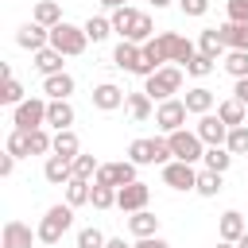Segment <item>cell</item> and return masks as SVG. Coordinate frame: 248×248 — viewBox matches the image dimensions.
I'll list each match as a JSON object with an SVG mask.
<instances>
[{"mask_svg": "<svg viewBox=\"0 0 248 248\" xmlns=\"http://www.w3.org/2000/svg\"><path fill=\"white\" fill-rule=\"evenodd\" d=\"M128 159L136 163V167H167L170 159H174V151H170V140L167 136H155V140H132L128 143Z\"/></svg>", "mask_w": 248, "mask_h": 248, "instance_id": "1", "label": "cell"}, {"mask_svg": "<svg viewBox=\"0 0 248 248\" xmlns=\"http://www.w3.org/2000/svg\"><path fill=\"white\" fill-rule=\"evenodd\" d=\"M70 225H74V205L70 202H58V205H50L46 213H43V221H39V240L43 244H58L66 232H70Z\"/></svg>", "mask_w": 248, "mask_h": 248, "instance_id": "2", "label": "cell"}, {"mask_svg": "<svg viewBox=\"0 0 248 248\" xmlns=\"http://www.w3.org/2000/svg\"><path fill=\"white\" fill-rule=\"evenodd\" d=\"M182 66H174V62H167V66H159L151 78H143V93L151 97V101H167V97H174L178 89H182Z\"/></svg>", "mask_w": 248, "mask_h": 248, "instance_id": "3", "label": "cell"}, {"mask_svg": "<svg viewBox=\"0 0 248 248\" xmlns=\"http://www.w3.org/2000/svg\"><path fill=\"white\" fill-rule=\"evenodd\" d=\"M50 46H54V50H62L66 58H74V54H85L89 35H85V27H78V23L62 19V23H54V27H50Z\"/></svg>", "mask_w": 248, "mask_h": 248, "instance_id": "4", "label": "cell"}, {"mask_svg": "<svg viewBox=\"0 0 248 248\" xmlns=\"http://www.w3.org/2000/svg\"><path fill=\"white\" fill-rule=\"evenodd\" d=\"M46 108H50V97H27L12 108V124L23 128V132H35L46 124Z\"/></svg>", "mask_w": 248, "mask_h": 248, "instance_id": "5", "label": "cell"}, {"mask_svg": "<svg viewBox=\"0 0 248 248\" xmlns=\"http://www.w3.org/2000/svg\"><path fill=\"white\" fill-rule=\"evenodd\" d=\"M167 140H170V151H174V159H182V163H202V155H205V143H202V136H198L194 128H178V132H170Z\"/></svg>", "mask_w": 248, "mask_h": 248, "instance_id": "6", "label": "cell"}, {"mask_svg": "<svg viewBox=\"0 0 248 248\" xmlns=\"http://www.w3.org/2000/svg\"><path fill=\"white\" fill-rule=\"evenodd\" d=\"M186 116H190V108H186L182 97H167V101L155 105V124H159L167 136L178 132V128H186Z\"/></svg>", "mask_w": 248, "mask_h": 248, "instance_id": "7", "label": "cell"}, {"mask_svg": "<svg viewBox=\"0 0 248 248\" xmlns=\"http://www.w3.org/2000/svg\"><path fill=\"white\" fill-rule=\"evenodd\" d=\"M93 182H108V186H128V182H136V163L132 159H116V163H101L97 167V178Z\"/></svg>", "mask_w": 248, "mask_h": 248, "instance_id": "8", "label": "cell"}, {"mask_svg": "<svg viewBox=\"0 0 248 248\" xmlns=\"http://www.w3.org/2000/svg\"><path fill=\"white\" fill-rule=\"evenodd\" d=\"M163 182L170 190H194L198 186V167L194 163H182V159H170L163 167Z\"/></svg>", "mask_w": 248, "mask_h": 248, "instance_id": "9", "label": "cell"}, {"mask_svg": "<svg viewBox=\"0 0 248 248\" xmlns=\"http://www.w3.org/2000/svg\"><path fill=\"white\" fill-rule=\"evenodd\" d=\"M147 198H151V186L136 178V182H128V186H120V190H116V209H120V213L147 209Z\"/></svg>", "mask_w": 248, "mask_h": 248, "instance_id": "10", "label": "cell"}, {"mask_svg": "<svg viewBox=\"0 0 248 248\" xmlns=\"http://www.w3.org/2000/svg\"><path fill=\"white\" fill-rule=\"evenodd\" d=\"M35 240H39V232H31V225L19 217L4 221V229H0V248H31Z\"/></svg>", "mask_w": 248, "mask_h": 248, "instance_id": "11", "label": "cell"}, {"mask_svg": "<svg viewBox=\"0 0 248 248\" xmlns=\"http://www.w3.org/2000/svg\"><path fill=\"white\" fill-rule=\"evenodd\" d=\"M159 43H163V50H167V62H174V66H186V62L198 54L194 43H190L186 35H178V31H163Z\"/></svg>", "mask_w": 248, "mask_h": 248, "instance_id": "12", "label": "cell"}, {"mask_svg": "<svg viewBox=\"0 0 248 248\" xmlns=\"http://www.w3.org/2000/svg\"><path fill=\"white\" fill-rule=\"evenodd\" d=\"M112 66L124 70V74H136V78H140V66H143V43H128V39H120L116 50H112Z\"/></svg>", "mask_w": 248, "mask_h": 248, "instance_id": "13", "label": "cell"}, {"mask_svg": "<svg viewBox=\"0 0 248 248\" xmlns=\"http://www.w3.org/2000/svg\"><path fill=\"white\" fill-rule=\"evenodd\" d=\"M194 132L202 136V143H205V147H217V143H225V140H229V124H225L217 112H205V116H198Z\"/></svg>", "mask_w": 248, "mask_h": 248, "instance_id": "14", "label": "cell"}, {"mask_svg": "<svg viewBox=\"0 0 248 248\" xmlns=\"http://www.w3.org/2000/svg\"><path fill=\"white\" fill-rule=\"evenodd\" d=\"M74 89H78V81H74V74H66V70L43 78V97H50V101H70Z\"/></svg>", "mask_w": 248, "mask_h": 248, "instance_id": "15", "label": "cell"}, {"mask_svg": "<svg viewBox=\"0 0 248 248\" xmlns=\"http://www.w3.org/2000/svg\"><path fill=\"white\" fill-rule=\"evenodd\" d=\"M16 43H19L23 50H31V54H35V50L50 46V27H43V23H35V19H31V23H23V27L16 31Z\"/></svg>", "mask_w": 248, "mask_h": 248, "instance_id": "16", "label": "cell"}, {"mask_svg": "<svg viewBox=\"0 0 248 248\" xmlns=\"http://www.w3.org/2000/svg\"><path fill=\"white\" fill-rule=\"evenodd\" d=\"M93 108H101V112H112V108H120L124 101H128V93L120 89V85H112V81H101V85H93Z\"/></svg>", "mask_w": 248, "mask_h": 248, "instance_id": "17", "label": "cell"}, {"mask_svg": "<svg viewBox=\"0 0 248 248\" xmlns=\"http://www.w3.org/2000/svg\"><path fill=\"white\" fill-rule=\"evenodd\" d=\"M248 232V221H244V213L240 209H225L221 217H217V240H240Z\"/></svg>", "mask_w": 248, "mask_h": 248, "instance_id": "18", "label": "cell"}, {"mask_svg": "<svg viewBox=\"0 0 248 248\" xmlns=\"http://www.w3.org/2000/svg\"><path fill=\"white\" fill-rule=\"evenodd\" d=\"M43 174H46V182L50 186H66L70 178H74V159H66V155H46V167H43Z\"/></svg>", "mask_w": 248, "mask_h": 248, "instance_id": "19", "label": "cell"}, {"mask_svg": "<svg viewBox=\"0 0 248 248\" xmlns=\"http://www.w3.org/2000/svg\"><path fill=\"white\" fill-rule=\"evenodd\" d=\"M159 66H167V50H163V43H159V35H155V39L143 43V66H140V78H151Z\"/></svg>", "mask_w": 248, "mask_h": 248, "instance_id": "20", "label": "cell"}, {"mask_svg": "<svg viewBox=\"0 0 248 248\" xmlns=\"http://www.w3.org/2000/svg\"><path fill=\"white\" fill-rule=\"evenodd\" d=\"M186 108H190V116H205V112H213V89H205V85H194V89H186Z\"/></svg>", "mask_w": 248, "mask_h": 248, "instance_id": "21", "label": "cell"}, {"mask_svg": "<svg viewBox=\"0 0 248 248\" xmlns=\"http://www.w3.org/2000/svg\"><path fill=\"white\" fill-rule=\"evenodd\" d=\"M74 105L70 101H50V108H46V128H54V132H62V128H74Z\"/></svg>", "mask_w": 248, "mask_h": 248, "instance_id": "22", "label": "cell"}, {"mask_svg": "<svg viewBox=\"0 0 248 248\" xmlns=\"http://www.w3.org/2000/svg\"><path fill=\"white\" fill-rule=\"evenodd\" d=\"M128 232L140 240V236H155L159 232V217L151 213V209H136L132 217H128Z\"/></svg>", "mask_w": 248, "mask_h": 248, "instance_id": "23", "label": "cell"}, {"mask_svg": "<svg viewBox=\"0 0 248 248\" xmlns=\"http://www.w3.org/2000/svg\"><path fill=\"white\" fill-rule=\"evenodd\" d=\"M217 31H221V39H225L229 50H248V23H232V19H225Z\"/></svg>", "mask_w": 248, "mask_h": 248, "instance_id": "24", "label": "cell"}, {"mask_svg": "<svg viewBox=\"0 0 248 248\" xmlns=\"http://www.w3.org/2000/svg\"><path fill=\"white\" fill-rule=\"evenodd\" d=\"M124 108H128V116L140 124V120H147L151 112H155V101L143 93V89H136V93H128V101H124Z\"/></svg>", "mask_w": 248, "mask_h": 248, "instance_id": "25", "label": "cell"}, {"mask_svg": "<svg viewBox=\"0 0 248 248\" xmlns=\"http://www.w3.org/2000/svg\"><path fill=\"white\" fill-rule=\"evenodd\" d=\"M217 116H221L229 128H236V124H244V116H248V105H244L240 97H225V101L217 105Z\"/></svg>", "mask_w": 248, "mask_h": 248, "instance_id": "26", "label": "cell"}, {"mask_svg": "<svg viewBox=\"0 0 248 248\" xmlns=\"http://www.w3.org/2000/svg\"><path fill=\"white\" fill-rule=\"evenodd\" d=\"M198 50H202V54H209V58H217V62H221V58H225V50H229V46H225V39H221V31H217V27H205V31H202V39H198Z\"/></svg>", "mask_w": 248, "mask_h": 248, "instance_id": "27", "label": "cell"}, {"mask_svg": "<svg viewBox=\"0 0 248 248\" xmlns=\"http://www.w3.org/2000/svg\"><path fill=\"white\" fill-rule=\"evenodd\" d=\"M31 58H35V70L46 78V74H58V70H62V58H66V54L54 50V46H43V50H35Z\"/></svg>", "mask_w": 248, "mask_h": 248, "instance_id": "28", "label": "cell"}, {"mask_svg": "<svg viewBox=\"0 0 248 248\" xmlns=\"http://www.w3.org/2000/svg\"><path fill=\"white\" fill-rule=\"evenodd\" d=\"M54 155H66V159H78V155H81V140H78L74 128L54 132Z\"/></svg>", "mask_w": 248, "mask_h": 248, "instance_id": "29", "label": "cell"}, {"mask_svg": "<svg viewBox=\"0 0 248 248\" xmlns=\"http://www.w3.org/2000/svg\"><path fill=\"white\" fill-rule=\"evenodd\" d=\"M202 167H209V170L225 174V170L232 167V151H229L225 143H217V147H205V155H202Z\"/></svg>", "mask_w": 248, "mask_h": 248, "instance_id": "30", "label": "cell"}, {"mask_svg": "<svg viewBox=\"0 0 248 248\" xmlns=\"http://www.w3.org/2000/svg\"><path fill=\"white\" fill-rule=\"evenodd\" d=\"M31 19L43 23V27H54V23H62V4L58 0H39L35 12H31Z\"/></svg>", "mask_w": 248, "mask_h": 248, "instance_id": "31", "label": "cell"}, {"mask_svg": "<svg viewBox=\"0 0 248 248\" xmlns=\"http://www.w3.org/2000/svg\"><path fill=\"white\" fill-rule=\"evenodd\" d=\"M108 19H112V31L124 39V35L132 31V23L140 19V8H132V4H120V8H112V16H108Z\"/></svg>", "mask_w": 248, "mask_h": 248, "instance_id": "32", "label": "cell"}, {"mask_svg": "<svg viewBox=\"0 0 248 248\" xmlns=\"http://www.w3.org/2000/svg\"><path fill=\"white\" fill-rule=\"evenodd\" d=\"M221 186H225V174H217V170H209V167L198 170V186H194V190H198L202 198H217Z\"/></svg>", "mask_w": 248, "mask_h": 248, "instance_id": "33", "label": "cell"}, {"mask_svg": "<svg viewBox=\"0 0 248 248\" xmlns=\"http://www.w3.org/2000/svg\"><path fill=\"white\" fill-rule=\"evenodd\" d=\"M4 151H12L16 159H27V155H31V132L12 128V132H8V140H4Z\"/></svg>", "mask_w": 248, "mask_h": 248, "instance_id": "34", "label": "cell"}, {"mask_svg": "<svg viewBox=\"0 0 248 248\" xmlns=\"http://www.w3.org/2000/svg\"><path fill=\"white\" fill-rule=\"evenodd\" d=\"M81 27H85L89 43H105V39L112 35V19H108V16H89V19L81 23Z\"/></svg>", "mask_w": 248, "mask_h": 248, "instance_id": "35", "label": "cell"}, {"mask_svg": "<svg viewBox=\"0 0 248 248\" xmlns=\"http://www.w3.org/2000/svg\"><path fill=\"white\" fill-rule=\"evenodd\" d=\"M89 205H93V209H112V205H116V186H108V182H93V190H89Z\"/></svg>", "mask_w": 248, "mask_h": 248, "instance_id": "36", "label": "cell"}, {"mask_svg": "<svg viewBox=\"0 0 248 248\" xmlns=\"http://www.w3.org/2000/svg\"><path fill=\"white\" fill-rule=\"evenodd\" d=\"M128 43H147V39H155V19L147 16V12H140V19L132 23V31L124 35Z\"/></svg>", "mask_w": 248, "mask_h": 248, "instance_id": "37", "label": "cell"}, {"mask_svg": "<svg viewBox=\"0 0 248 248\" xmlns=\"http://www.w3.org/2000/svg\"><path fill=\"white\" fill-rule=\"evenodd\" d=\"M89 190H93V182H89V178H70V182H66V202L78 209V205H85V202H89Z\"/></svg>", "mask_w": 248, "mask_h": 248, "instance_id": "38", "label": "cell"}, {"mask_svg": "<svg viewBox=\"0 0 248 248\" xmlns=\"http://www.w3.org/2000/svg\"><path fill=\"white\" fill-rule=\"evenodd\" d=\"M182 70H186L190 78H209V74L217 70V58H209V54H202V50H198V54H194V58H190Z\"/></svg>", "mask_w": 248, "mask_h": 248, "instance_id": "39", "label": "cell"}, {"mask_svg": "<svg viewBox=\"0 0 248 248\" xmlns=\"http://www.w3.org/2000/svg\"><path fill=\"white\" fill-rule=\"evenodd\" d=\"M221 66L232 74V78H248V50H229L221 58Z\"/></svg>", "mask_w": 248, "mask_h": 248, "instance_id": "40", "label": "cell"}, {"mask_svg": "<svg viewBox=\"0 0 248 248\" xmlns=\"http://www.w3.org/2000/svg\"><path fill=\"white\" fill-rule=\"evenodd\" d=\"M225 147H229L232 155H248V124H236V128H229V140H225Z\"/></svg>", "mask_w": 248, "mask_h": 248, "instance_id": "41", "label": "cell"}, {"mask_svg": "<svg viewBox=\"0 0 248 248\" xmlns=\"http://www.w3.org/2000/svg\"><path fill=\"white\" fill-rule=\"evenodd\" d=\"M50 151H54V136H50L46 124H43V128L31 132V155H50Z\"/></svg>", "mask_w": 248, "mask_h": 248, "instance_id": "42", "label": "cell"}, {"mask_svg": "<svg viewBox=\"0 0 248 248\" xmlns=\"http://www.w3.org/2000/svg\"><path fill=\"white\" fill-rule=\"evenodd\" d=\"M97 167H101L97 155H85V151H81V155L74 159V178H89V182H93V178H97Z\"/></svg>", "mask_w": 248, "mask_h": 248, "instance_id": "43", "label": "cell"}, {"mask_svg": "<svg viewBox=\"0 0 248 248\" xmlns=\"http://www.w3.org/2000/svg\"><path fill=\"white\" fill-rule=\"evenodd\" d=\"M19 101H27V97H23V85H19L16 78H8V81L0 85V105H12V108H16Z\"/></svg>", "mask_w": 248, "mask_h": 248, "instance_id": "44", "label": "cell"}, {"mask_svg": "<svg viewBox=\"0 0 248 248\" xmlns=\"http://www.w3.org/2000/svg\"><path fill=\"white\" fill-rule=\"evenodd\" d=\"M105 240H108V236H105L101 229H93V225L78 232V248H105Z\"/></svg>", "mask_w": 248, "mask_h": 248, "instance_id": "45", "label": "cell"}, {"mask_svg": "<svg viewBox=\"0 0 248 248\" xmlns=\"http://www.w3.org/2000/svg\"><path fill=\"white\" fill-rule=\"evenodd\" d=\"M178 12L190 16V19H202L209 12V0H178Z\"/></svg>", "mask_w": 248, "mask_h": 248, "instance_id": "46", "label": "cell"}, {"mask_svg": "<svg viewBox=\"0 0 248 248\" xmlns=\"http://www.w3.org/2000/svg\"><path fill=\"white\" fill-rule=\"evenodd\" d=\"M225 16H229L232 23H248V0H229V4H225Z\"/></svg>", "mask_w": 248, "mask_h": 248, "instance_id": "47", "label": "cell"}, {"mask_svg": "<svg viewBox=\"0 0 248 248\" xmlns=\"http://www.w3.org/2000/svg\"><path fill=\"white\" fill-rule=\"evenodd\" d=\"M132 248H170V244H167V240H163V236L155 232V236H140V240H136Z\"/></svg>", "mask_w": 248, "mask_h": 248, "instance_id": "48", "label": "cell"}, {"mask_svg": "<svg viewBox=\"0 0 248 248\" xmlns=\"http://www.w3.org/2000/svg\"><path fill=\"white\" fill-rule=\"evenodd\" d=\"M12 170H16V155H12V151H4V155H0V178H8Z\"/></svg>", "mask_w": 248, "mask_h": 248, "instance_id": "49", "label": "cell"}, {"mask_svg": "<svg viewBox=\"0 0 248 248\" xmlns=\"http://www.w3.org/2000/svg\"><path fill=\"white\" fill-rule=\"evenodd\" d=\"M232 97H240V101L248 105V78H236V89H232Z\"/></svg>", "mask_w": 248, "mask_h": 248, "instance_id": "50", "label": "cell"}, {"mask_svg": "<svg viewBox=\"0 0 248 248\" xmlns=\"http://www.w3.org/2000/svg\"><path fill=\"white\" fill-rule=\"evenodd\" d=\"M105 248H132V244H124V236H112V240H105Z\"/></svg>", "mask_w": 248, "mask_h": 248, "instance_id": "51", "label": "cell"}, {"mask_svg": "<svg viewBox=\"0 0 248 248\" xmlns=\"http://www.w3.org/2000/svg\"><path fill=\"white\" fill-rule=\"evenodd\" d=\"M147 4H151V8L159 12V8H167V4H174V0H147Z\"/></svg>", "mask_w": 248, "mask_h": 248, "instance_id": "52", "label": "cell"}, {"mask_svg": "<svg viewBox=\"0 0 248 248\" xmlns=\"http://www.w3.org/2000/svg\"><path fill=\"white\" fill-rule=\"evenodd\" d=\"M101 4H105V8H120L124 0H101Z\"/></svg>", "mask_w": 248, "mask_h": 248, "instance_id": "53", "label": "cell"}, {"mask_svg": "<svg viewBox=\"0 0 248 248\" xmlns=\"http://www.w3.org/2000/svg\"><path fill=\"white\" fill-rule=\"evenodd\" d=\"M217 248H236V244L232 240H217Z\"/></svg>", "mask_w": 248, "mask_h": 248, "instance_id": "54", "label": "cell"}, {"mask_svg": "<svg viewBox=\"0 0 248 248\" xmlns=\"http://www.w3.org/2000/svg\"><path fill=\"white\" fill-rule=\"evenodd\" d=\"M236 248H248V232H244V236H240V240H236Z\"/></svg>", "mask_w": 248, "mask_h": 248, "instance_id": "55", "label": "cell"}, {"mask_svg": "<svg viewBox=\"0 0 248 248\" xmlns=\"http://www.w3.org/2000/svg\"><path fill=\"white\" fill-rule=\"evenodd\" d=\"M124 4H128V0H124Z\"/></svg>", "mask_w": 248, "mask_h": 248, "instance_id": "56", "label": "cell"}]
</instances>
